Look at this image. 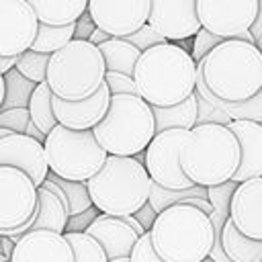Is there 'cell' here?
<instances>
[{
  "label": "cell",
  "mask_w": 262,
  "mask_h": 262,
  "mask_svg": "<svg viewBox=\"0 0 262 262\" xmlns=\"http://www.w3.org/2000/svg\"><path fill=\"white\" fill-rule=\"evenodd\" d=\"M133 80L137 96L151 106L168 108L196 92L199 63L184 47L164 43L141 53Z\"/></svg>",
  "instance_id": "1"
},
{
  "label": "cell",
  "mask_w": 262,
  "mask_h": 262,
  "mask_svg": "<svg viewBox=\"0 0 262 262\" xmlns=\"http://www.w3.org/2000/svg\"><path fill=\"white\" fill-rule=\"evenodd\" d=\"M213 96L244 104L262 92V51L239 39L223 41L199 63Z\"/></svg>",
  "instance_id": "2"
},
{
  "label": "cell",
  "mask_w": 262,
  "mask_h": 262,
  "mask_svg": "<svg viewBox=\"0 0 262 262\" xmlns=\"http://www.w3.org/2000/svg\"><path fill=\"white\" fill-rule=\"evenodd\" d=\"M242 147L223 123H201L190 131L180 151V166L194 186L211 188L233 180L239 170Z\"/></svg>",
  "instance_id": "3"
},
{
  "label": "cell",
  "mask_w": 262,
  "mask_h": 262,
  "mask_svg": "<svg viewBox=\"0 0 262 262\" xmlns=\"http://www.w3.org/2000/svg\"><path fill=\"white\" fill-rule=\"evenodd\" d=\"M149 237L164 262H203L215 246V227L201 209L174 205L158 215Z\"/></svg>",
  "instance_id": "4"
},
{
  "label": "cell",
  "mask_w": 262,
  "mask_h": 262,
  "mask_svg": "<svg viewBox=\"0 0 262 262\" xmlns=\"http://www.w3.org/2000/svg\"><path fill=\"white\" fill-rule=\"evenodd\" d=\"M92 205L111 217L135 215L149 203L151 178L135 158L108 156L102 170L86 182Z\"/></svg>",
  "instance_id": "5"
},
{
  "label": "cell",
  "mask_w": 262,
  "mask_h": 262,
  "mask_svg": "<svg viewBox=\"0 0 262 262\" xmlns=\"http://www.w3.org/2000/svg\"><path fill=\"white\" fill-rule=\"evenodd\" d=\"M92 133L108 156L135 158L158 135L154 106L137 94L113 96L106 117Z\"/></svg>",
  "instance_id": "6"
},
{
  "label": "cell",
  "mask_w": 262,
  "mask_h": 262,
  "mask_svg": "<svg viewBox=\"0 0 262 262\" xmlns=\"http://www.w3.org/2000/svg\"><path fill=\"white\" fill-rule=\"evenodd\" d=\"M106 63L90 41H72L49 59L47 84L53 96L78 102L94 96L106 84Z\"/></svg>",
  "instance_id": "7"
},
{
  "label": "cell",
  "mask_w": 262,
  "mask_h": 262,
  "mask_svg": "<svg viewBox=\"0 0 262 262\" xmlns=\"http://www.w3.org/2000/svg\"><path fill=\"white\" fill-rule=\"evenodd\" d=\"M45 154L51 174L72 182L92 180L108 160L92 131H72L63 125L47 135Z\"/></svg>",
  "instance_id": "8"
},
{
  "label": "cell",
  "mask_w": 262,
  "mask_h": 262,
  "mask_svg": "<svg viewBox=\"0 0 262 262\" xmlns=\"http://www.w3.org/2000/svg\"><path fill=\"white\" fill-rule=\"evenodd\" d=\"M196 12L209 33L225 41L239 39L256 45L250 29L260 12L258 0H196Z\"/></svg>",
  "instance_id": "9"
},
{
  "label": "cell",
  "mask_w": 262,
  "mask_h": 262,
  "mask_svg": "<svg viewBox=\"0 0 262 262\" xmlns=\"http://www.w3.org/2000/svg\"><path fill=\"white\" fill-rule=\"evenodd\" d=\"M188 137L190 131L184 129H170L154 137V141L145 149V170L154 184H160L166 190L194 188L180 166V151Z\"/></svg>",
  "instance_id": "10"
},
{
  "label": "cell",
  "mask_w": 262,
  "mask_h": 262,
  "mask_svg": "<svg viewBox=\"0 0 262 262\" xmlns=\"http://www.w3.org/2000/svg\"><path fill=\"white\" fill-rule=\"evenodd\" d=\"M37 207V184L25 172L0 166V231L23 227L31 219H35Z\"/></svg>",
  "instance_id": "11"
},
{
  "label": "cell",
  "mask_w": 262,
  "mask_h": 262,
  "mask_svg": "<svg viewBox=\"0 0 262 262\" xmlns=\"http://www.w3.org/2000/svg\"><path fill=\"white\" fill-rule=\"evenodd\" d=\"M39 27L29 0H0V57H20L31 51Z\"/></svg>",
  "instance_id": "12"
},
{
  "label": "cell",
  "mask_w": 262,
  "mask_h": 262,
  "mask_svg": "<svg viewBox=\"0 0 262 262\" xmlns=\"http://www.w3.org/2000/svg\"><path fill=\"white\" fill-rule=\"evenodd\" d=\"M151 0H90L88 14L113 39H125L147 25Z\"/></svg>",
  "instance_id": "13"
},
{
  "label": "cell",
  "mask_w": 262,
  "mask_h": 262,
  "mask_svg": "<svg viewBox=\"0 0 262 262\" xmlns=\"http://www.w3.org/2000/svg\"><path fill=\"white\" fill-rule=\"evenodd\" d=\"M147 25L168 43L196 37L203 29L196 12V0H151Z\"/></svg>",
  "instance_id": "14"
},
{
  "label": "cell",
  "mask_w": 262,
  "mask_h": 262,
  "mask_svg": "<svg viewBox=\"0 0 262 262\" xmlns=\"http://www.w3.org/2000/svg\"><path fill=\"white\" fill-rule=\"evenodd\" d=\"M0 166H8L25 172L37 184V188H41L51 174L47 164L45 143L25 133H14L6 139H0Z\"/></svg>",
  "instance_id": "15"
},
{
  "label": "cell",
  "mask_w": 262,
  "mask_h": 262,
  "mask_svg": "<svg viewBox=\"0 0 262 262\" xmlns=\"http://www.w3.org/2000/svg\"><path fill=\"white\" fill-rule=\"evenodd\" d=\"M111 90L104 84L94 96L78 102H68L57 96H53V111L59 125L72 129V131H94L100 121L106 117L111 106Z\"/></svg>",
  "instance_id": "16"
},
{
  "label": "cell",
  "mask_w": 262,
  "mask_h": 262,
  "mask_svg": "<svg viewBox=\"0 0 262 262\" xmlns=\"http://www.w3.org/2000/svg\"><path fill=\"white\" fill-rule=\"evenodd\" d=\"M10 262H76L74 248L66 233L29 231L16 242Z\"/></svg>",
  "instance_id": "17"
},
{
  "label": "cell",
  "mask_w": 262,
  "mask_h": 262,
  "mask_svg": "<svg viewBox=\"0 0 262 262\" xmlns=\"http://www.w3.org/2000/svg\"><path fill=\"white\" fill-rule=\"evenodd\" d=\"M229 219L239 233L262 242V178H252L237 186Z\"/></svg>",
  "instance_id": "18"
},
{
  "label": "cell",
  "mask_w": 262,
  "mask_h": 262,
  "mask_svg": "<svg viewBox=\"0 0 262 262\" xmlns=\"http://www.w3.org/2000/svg\"><path fill=\"white\" fill-rule=\"evenodd\" d=\"M86 233L92 235L104 248L111 262L121 258H131V252L139 242V235L123 217H111L102 213L96 217V221L90 225Z\"/></svg>",
  "instance_id": "19"
},
{
  "label": "cell",
  "mask_w": 262,
  "mask_h": 262,
  "mask_svg": "<svg viewBox=\"0 0 262 262\" xmlns=\"http://www.w3.org/2000/svg\"><path fill=\"white\" fill-rule=\"evenodd\" d=\"M227 127L235 133L242 147L239 170L233 182L242 184L252 178H262V123L260 121H229Z\"/></svg>",
  "instance_id": "20"
},
{
  "label": "cell",
  "mask_w": 262,
  "mask_h": 262,
  "mask_svg": "<svg viewBox=\"0 0 262 262\" xmlns=\"http://www.w3.org/2000/svg\"><path fill=\"white\" fill-rule=\"evenodd\" d=\"M41 25L70 27L76 25L86 12L90 0H29Z\"/></svg>",
  "instance_id": "21"
},
{
  "label": "cell",
  "mask_w": 262,
  "mask_h": 262,
  "mask_svg": "<svg viewBox=\"0 0 262 262\" xmlns=\"http://www.w3.org/2000/svg\"><path fill=\"white\" fill-rule=\"evenodd\" d=\"M154 115H156L158 133H164L170 129L192 131L199 125V94L194 92L190 98H186L176 106H168V108L154 106Z\"/></svg>",
  "instance_id": "22"
},
{
  "label": "cell",
  "mask_w": 262,
  "mask_h": 262,
  "mask_svg": "<svg viewBox=\"0 0 262 262\" xmlns=\"http://www.w3.org/2000/svg\"><path fill=\"white\" fill-rule=\"evenodd\" d=\"M98 49L104 57L108 72H117V74H125V76L133 78L137 61L141 57V51L135 45H131L125 39H108Z\"/></svg>",
  "instance_id": "23"
},
{
  "label": "cell",
  "mask_w": 262,
  "mask_h": 262,
  "mask_svg": "<svg viewBox=\"0 0 262 262\" xmlns=\"http://www.w3.org/2000/svg\"><path fill=\"white\" fill-rule=\"evenodd\" d=\"M221 242L231 262H262V242L250 239L244 233H239L231 219L223 227Z\"/></svg>",
  "instance_id": "24"
},
{
  "label": "cell",
  "mask_w": 262,
  "mask_h": 262,
  "mask_svg": "<svg viewBox=\"0 0 262 262\" xmlns=\"http://www.w3.org/2000/svg\"><path fill=\"white\" fill-rule=\"evenodd\" d=\"M237 182L229 180L225 184H219V186H211L209 188V203L213 207V215H211V221H213V227H215V246H223L221 242V235H223V227L225 223L229 221V213H231V201H233V194L237 190ZM213 246V248H215Z\"/></svg>",
  "instance_id": "25"
},
{
  "label": "cell",
  "mask_w": 262,
  "mask_h": 262,
  "mask_svg": "<svg viewBox=\"0 0 262 262\" xmlns=\"http://www.w3.org/2000/svg\"><path fill=\"white\" fill-rule=\"evenodd\" d=\"M29 113H31V121L39 127V131L45 137L59 125L55 119V111H53V92L47 82L35 88L33 98L29 102Z\"/></svg>",
  "instance_id": "26"
},
{
  "label": "cell",
  "mask_w": 262,
  "mask_h": 262,
  "mask_svg": "<svg viewBox=\"0 0 262 262\" xmlns=\"http://www.w3.org/2000/svg\"><path fill=\"white\" fill-rule=\"evenodd\" d=\"M4 78L6 84V96L0 104V111H8V108H29V102L33 98V92L39 84L27 80L16 68L12 72H8Z\"/></svg>",
  "instance_id": "27"
},
{
  "label": "cell",
  "mask_w": 262,
  "mask_h": 262,
  "mask_svg": "<svg viewBox=\"0 0 262 262\" xmlns=\"http://www.w3.org/2000/svg\"><path fill=\"white\" fill-rule=\"evenodd\" d=\"M74 39H76V25H70V27L41 25L39 27V35H37V39L33 43V51L53 55L55 51H59L66 45H70Z\"/></svg>",
  "instance_id": "28"
},
{
  "label": "cell",
  "mask_w": 262,
  "mask_h": 262,
  "mask_svg": "<svg viewBox=\"0 0 262 262\" xmlns=\"http://www.w3.org/2000/svg\"><path fill=\"white\" fill-rule=\"evenodd\" d=\"M49 180H53V182L66 192L68 203H70V217L82 215V213H86V211H90V209L94 207L86 182H72V180L57 178V176H53V174H49Z\"/></svg>",
  "instance_id": "29"
},
{
  "label": "cell",
  "mask_w": 262,
  "mask_h": 262,
  "mask_svg": "<svg viewBox=\"0 0 262 262\" xmlns=\"http://www.w3.org/2000/svg\"><path fill=\"white\" fill-rule=\"evenodd\" d=\"M68 242L74 248L76 262H111L104 248L88 233H66Z\"/></svg>",
  "instance_id": "30"
},
{
  "label": "cell",
  "mask_w": 262,
  "mask_h": 262,
  "mask_svg": "<svg viewBox=\"0 0 262 262\" xmlns=\"http://www.w3.org/2000/svg\"><path fill=\"white\" fill-rule=\"evenodd\" d=\"M49 59L51 55L47 53H37V51H27L18 57L16 70L31 82L35 84H43L47 82V70H49Z\"/></svg>",
  "instance_id": "31"
},
{
  "label": "cell",
  "mask_w": 262,
  "mask_h": 262,
  "mask_svg": "<svg viewBox=\"0 0 262 262\" xmlns=\"http://www.w3.org/2000/svg\"><path fill=\"white\" fill-rule=\"evenodd\" d=\"M223 41H225V39H221V37L209 33L207 29H201V31L196 33L194 41H192V51H190L192 59H194L196 63H201V61H203L215 47H219Z\"/></svg>",
  "instance_id": "32"
},
{
  "label": "cell",
  "mask_w": 262,
  "mask_h": 262,
  "mask_svg": "<svg viewBox=\"0 0 262 262\" xmlns=\"http://www.w3.org/2000/svg\"><path fill=\"white\" fill-rule=\"evenodd\" d=\"M31 123L29 108H8L0 111V129H10L12 133H27Z\"/></svg>",
  "instance_id": "33"
},
{
  "label": "cell",
  "mask_w": 262,
  "mask_h": 262,
  "mask_svg": "<svg viewBox=\"0 0 262 262\" xmlns=\"http://www.w3.org/2000/svg\"><path fill=\"white\" fill-rule=\"evenodd\" d=\"M125 41H129L131 45H135L141 53H143V51H147V49H151V47H158V45L168 43V41H166L158 31H154L149 25H145V27H141L137 33H133V35L125 37Z\"/></svg>",
  "instance_id": "34"
},
{
  "label": "cell",
  "mask_w": 262,
  "mask_h": 262,
  "mask_svg": "<svg viewBox=\"0 0 262 262\" xmlns=\"http://www.w3.org/2000/svg\"><path fill=\"white\" fill-rule=\"evenodd\" d=\"M106 86L111 90V96H121V94H137L135 80L125 74L117 72H106Z\"/></svg>",
  "instance_id": "35"
},
{
  "label": "cell",
  "mask_w": 262,
  "mask_h": 262,
  "mask_svg": "<svg viewBox=\"0 0 262 262\" xmlns=\"http://www.w3.org/2000/svg\"><path fill=\"white\" fill-rule=\"evenodd\" d=\"M129 262H164V260L158 256V252H156V248H154V244H151L149 233H145L143 237H139V242L135 244V248H133V252H131Z\"/></svg>",
  "instance_id": "36"
},
{
  "label": "cell",
  "mask_w": 262,
  "mask_h": 262,
  "mask_svg": "<svg viewBox=\"0 0 262 262\" xmlns=\"http://www.w3.org/2000/svg\"><path fill=\"white\" fill-rule=\"evenodd\" d=\"M100 215V211L96 207H92L90 211L82 213V215H76V217H70L68 221V227H66V233H86L90 229V225L96 221V217Z\"/></svg>",
  "instance_id": "37"
},
{
  "label": "cell",
  "mask_w": 262,
  "mask_h": 262,
  "mask_svg": "<svg viewBox=\"0 0 262 262\" xmlns=\"http://www.w3.org/2000/svg\"><path fill=\"white\" fill-rule=\"evenodd\" d=\"M96 31V25L92 20V16L86 12L78 23H76V41H90L92 33Z\"/></svg>",
  "instance_id": "38"
},
{
  "label": "cell",
  "mask_w": 262,
  "mask_h": 262,
  "mask_svg": "<svg viewBox=\"0 0 262 262\" xmlns=\"http://www.w3.org/2000/svg\"><path fill=\"white\" fill-rule=\"evenodd\" d=\"M135 219H137V221L143 225V229L149 233V231H151V227H154V223H156V219H158V213H156V211L151 209V205L147 203L141 211H137V213H135Z\"/></svg>",
  "instance_id": "39"
},
{
  "label": "cell",
  "mask_w": 262,
  "mask_h": 262,
  "mask_svg": "<svg viewBox=\"0 0 262 262\" xmlns=\"http://www.w3.org/2000/svg\"><path fill=\"white\" fill-rule=\"evenodd\" d=\"M0 244H2V262H10L12 260V254H14V248H16V242L10 239V237H4L0 235Z\"/></svg>",
  "instance_id": "40"
},
{
  "label": "cell",
  "mask_w": 262,
  "mask_h": 262,
  "mask_svg": "<svg viewBox=\"0 0 262 262\" xmlns=\"http://www.w3.org/2000/svg\"><path fill=\"white\" fill-rule=\"evenodd\" d=\"M18 63V57H0V76H6L8 72H12Z\"/></svg>",
  "instance_id": "41"
},
{
  "label": "cell",
  "mask_w": 262,
  "mask_h": 262,
  "mask_svg": "<svg viewBox=\"0 0 262 262\" xmlns=\"http://www.w3.org/2000/svg\"><path fill=\"white\" fill-rule=\"evenodd\" d=\"M108 39H113V37H111L108 33H104L102 29H98V27H96V31H94V33H92V37H90V43H92V45H96V47H100V45H102V43H106Z\"/></svg>",
  "instance_id": "42"
},
{
  "label": "cell",
  "mask_w": 262,
  "mask_h": 262,
  "mask_svg": "<svg viewBox=\"0 0 262 262\" xmlns=\"http://www.w3.org/2000/svg\"><path fill=\"white\" fill-rule=\"evenodd\" d=\"M250 33H252V37H254V41L262 35V8H260V12H258V18H256V23H254V27L250 29Z\"/></svg>",
  "instance_id": "43"
},
{
  "label": "cell",
  "mask_w": 262,
  "mask_h": 262,
  "mask_svg": "<svg viewBox=\"0 0 262 262\" xmlns=\"http://www.w3.org/2000/svg\"><path fill=\"white\" fill-rule=\"evenodd\" d=\"M256 47H258V49H260V51H262V35H260V37H258V39H256Z\"/></svg>",
  "instance_id": "44"
},
{
  "label": "cell",
  "mask_w": 262,
  "mask_h": 262,
  "mask_svg": "<svg viewBox=\"0 0 262 262\" xmlns=\"http://www.w3.org/2000/svg\"><path fill=\"white\" fill-rule=\"evenodd\" d=\"M113 262H129V258H121V260H113Z\"/></svg>",
  "instance_id": "45"
},
{
  "label": "cell",
  "mask_w": 262,
  "mask_h": 262,
  "mask_svg": "<svg viewBox=\"0 0 262 262\" xmlns=\"http://www.w3.org/2000/svg\"><path fill=\"white\" fill-rule=\"evenodd\" d=\"M203 262H213V260H211V258H207V260H203Z\"/></svg>",
  "instance_id": "46"
},
{
  "label": "cell",
  "mask_w": 262,
  "mask_h": 262,
  "mask_svg": "<svg viewBox=\"0 0 262 262\" xmlns=\"http://www.w3.org/2000/svg\"><path fill=\"white\" fill-rule=\"evenodd\" d=\"M260 8H262V0H260Z\"/></svg>",
  "instance_id": "47"
},
{
  "label": "cell",
  "mask_w": 262,
  "mask_h": 262,
  "mask_svg": "<svg viewBox=\"0 0 262 262\" xmlns=\"http://www.w3.org/2000/svg\"><path fill=\"white\" fill-rule=\"evenodd\" d=\"M260 123H262V121H260Z\"/></svg>",
  "instance_id": "48"
}]
</instances>
